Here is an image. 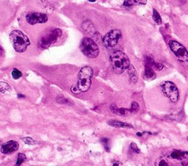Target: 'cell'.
<instances>
[{"mask_svg":"<svg viewBox=\"0 0 188 166\" xmlns=\"http://www.w3.org/2000/svg\"><path fill=\"white\" fill-rule=\"evenodd\" d=\"M111 68L112 71L116 74H120L130 65L129 57L121 51H116L110 57Z\"/></svg>","mask_w":188,"mask_h":166,"instance_id":"cell-1","label":"cell"},{"mask_svg":"<svg viewBox=\"0 0 188 166\" xmlns=\"http://www.w3.org/2000/svg\"><path fill=\"white\" fill-rule=\"evenodd\" d=\"M10 42L13 48L18 53H23L30 46V42L28 37L19 30H13L9 35Z\"/></svg>","mask_w":188,"mask_h":166,"instance_id":"cell-2","label":"cell"},{"mask_svg":"<svg viewBox=\"0 0 188 166\" xmlns=\"http://www.w3.org/2000/svg\"><path fill=\"white\" fill-rule=\"evenodd\" d=\"M62 35V30L55 28L49 29L43 33L38 41V46L42 49L48 48L50 46L57 41Z\"/></svg>","mask_w":188,"mask_h":166,"instance_id":"cell-3","label":"cell"},{"mask_svg":"<svg viewBox=\"0 0 188 166\" xmlns=\"http://www.w3.org/2000/svg\"><path fill=\"white\" fill-rule=\"evenodd\" d=\"M93 76V70L89 66H85L79 71L78 75L77 85L82 92H85L91 86V78Z\"/></svg>","mask_w":188,"mask_h":166,"instance_id":"cell-4","label":"cell"},{"mask_svg":"<svg viewBox=\"0 0 188 166\" xmlns=\"http://www.w3.org/2000/svg\"><path fill=\"white\" fill-rule=\"evenodd\" d=\"M79 48L83 54L89 58H96L99 54V48L92 39L85 37L82 39Z\"/></svg>","mask_w":188,"mask_h":166,"instance_id":"cell-5","label":"cell"},{"mask_svg":"<svg viewBox=\"0 0 188 166\" xmlns=\"http://www.w3.org/2000/svg\"><path fill=\"white\" fill-rule=\"evenodd\" d=\"M169 48L179 61L188 62V51L185 46L175 40L169 42Z\"/></svg>","mask_w":188,"mask_h":166,"instance_id":"cell-6","label":"cell"},{"mask_svg":"<svg viewBox=\"0 0 188 166\" xmlns=\"http://www.w3.org/2000/svg\"><path fill=\"white\" fill-rule=\"evenodd\" d=\"M161 89L164 95L170 100L172 102H177L179 98L178 88L170 81H165L161 84Z\"/></svg>","mask_w":188,"mask_h":166,"instance_id":"cell-7","label":"cell"},{"mask_svg":"<svg viewBox=\"0 0 188 166\" xmlns=\"http://www.w3.org/2000/svg\"><path fill=\"white\" fill-rule=\"evenodd\" d=\"M121 38V31L119 29H112L107 32L102 38V44L106 48H112Z\"/></svg>","mask_w":188,"mask_h":166,"instance_id":"cell-8","label":"cell"},{"mask_svg":"<svg viewBox=\"0 0 188 166\" xmlns=\"http://www.w3.org/2000/svg\"><path fill=\"white\" fill-rule=\"evenodd\" d=\"M26 22L30 25L44 23L48 21V16L41 13H30L26 15Z\"/></svg>","mask_w":188,"mask_h":166,"instance_id":"cell-9","label":"cell"},{"mask_svg":"<svg viewBox=\"0 0 188 166\" xmlns=\"http://www.w3.org/2000/svg\"><path fill=\"white\" fill-rule=\"evenodd\" d=\"M18 147H19V145L18 142L15 141H10L2 145L1 147V152L5 155H8V154H11L17 151Z\"/></svg>","mask_w":188,"mask_h":166,"instance_id":"cell-10","label":"cell"},{"mask_svg":"<svg viewBox=\"0 0 188 166\" xmlns=\"http://www.w3.org/2000/svg\"><path fill=\"white\" fill-rule=\"evenodd\" d=\"M144 78L147 81H152L156 78L155 72L154 70L153 67L149 64H145V72H144Z\"/></svg>","mask_w":188,"mask_h":166,"instance_id":"cell-11","label":"cell"},{"mask_svg":"<svg viewBox=\"0 0 188 166\" xmlns=\"http://www.w3.org/2000/svg\"><path fill=\"white\" fill-rule=\"evenodd\" d=\"M188 155L187 151H182V150H174L170 154V157L174 160H182L187 157Z\"/></svg>","mask_w":188,"mask_h":166,"instance_id":"cell-12","label":"cell"},{"mask_svg":"<svg viewBox=\"0 0 188 166\" xmlns=\"http://www.w3.org/2000/svg\"><path fill=\"white\" fill-rule=\"evenodd\" d=\"M108 125L112 126L114 127H117V128H132V125L130 124L125 123V122H119V121L116 120H111L108 122Z\"/></svg>","mask_w":188,"mask_h":166,"instance_id":"cell-13","label":"cell"},{"mask_svg":"<svg viewBox=\"0 0 188 166\" xmlns=\"http://www.w3.org/2000/svg\"><path fill=\"white\" fill-rule=\"evenodd\" d=\"M146 3L147 0H124L123 5L125 7H131L135 5H144Z\"/></svg>","mask_w":188,"mask_h":166,"instance_id":"cell-14","label":"cell"},{"mask_svg":"<svg viewBox=\"0 0 188 166\" xmlns=\"http://www.w3.org/2000/svg\"><path fill=\"white\" fill-rule=\"evenodd\" d=\"M128 72H129V79L132 83H136L137 80V75L135 69L132 65H129L128 68Z\"/></svg>","mask_w":188,"mask_h":166,"instance_id":"cell-15","label":"cell"},{"mask_svg":"<svg viewBox=\"0 0 188 166\" xmlns=\"http://www.w3.org/2000/svg\"><path fill=\"white\" fill-rule=\"evenodd\" d=\"M10 91H11V87L7 83L3 82V81L0 82V92L5 94V93H7Z\"/></svg>","mask_w":188,"mask_h":166,"instance_id":"cell-16","label":"cell"},{"mask_svg":"<svg viewBox=\"0 0 188 166\" xmlns=\"http://www.w3.org/2000/svg\"><path fill=\"white\" fill-rule=\"evenodd\" d=\"M152 18H153L154 21H155V23H157V25H160L161 23H162V18H161L160 13L157 12V10H156V9H154L153 10V15H152Z\"/></svg>","mask_w":188,"mask_h":166,"instance_id":"cell-17","label":"cell"},{"mask_svg":"<svg viewBox=\"0 0 188 166\" xmlns=\"http://www.w3.org/2000/svg\"><path fill=\"white\" fill-rule=\"evenodd\" d=\"M26 160V157L25 156L24 154H18V159H17V162H16V165H22L25 160Z\"/></svg>","mask_w":188,"mask_h":166,"instance_id":"cell-18","label":"cell"},{"mask_svg":"<svg viewBox=\"0 0 188 166\" xmlns=\"http://www.w3.org/2000/svg\"><path fill=\"white\" fill-rule=\"evenodd\" d=\"M12 76H13V79L17 80V79L20 78L22 76V73L21 71L18 70V69H14L12 71Z\"/></svg>","mask_w":188,"mask_h":166,"instance_id":"cell-19","label":"cell"},{"mask_svg":"<svg viewBox=\"0 0 188 166\" xmlns=\"http://www.w3.org/2000/svg\"><path fill=\"white\" fill-rule=\"evenodd\" d=\"M139 110V105L137 102H132L131 105V108L129 109V111L132 113H136Z\"/></svg>","mask_w":188,"mask_h":166,"instance_id":"cell-20","label":"cell"},{"mask_svg":"<svg viewBox=\"0 0 188 166\" xmlns=\"http://www.w3.org/2000/svg\"><path fill=\"white\" fill-rule=\"evenodd\" d=\"M57 102L60 104H68V105H72V102L70 100H67V99L64 98V97H59L57 99Z\"/></svg>","mask_w":188,"mask_h":166,"instance_id":"cell-21","label":"cell"},{"mask_svg":"<svg viewBox=\"0 0 188 166\" xmlns=\"http://www.w3.org/2000/svg\"><path fill=\"white\" fill-rule=\"evenodd\" d=\"M22 141H23L26 144L28 145H33L35 143V141L34 140V139H32V138H30V137H26V138H22Z\"/></svg>","mask_w":188,"mask_h":166,"instance_id":"cell-22","label":"cell"},{"mask_svg":"<svg viewBox=\"0 0 188 166\" xmlns=\"http://www.w3.org/2000/svg\"><path fill=\"white\" fill-rule=\"evenodd\" d=\"M71 91L74 93V94H79V93H81V90L79 89V86H78L77 84H75L71 86Z\"/></svg>","mask_w":188,"mask_h":166,"instance_id":"cell-23","label":"cell"},{"mask_svg":"<svg viewBox=\"0 0 188 166\" xmlns=\"http://www.w3.org/2000/svg\"><path fill=\"white\" fill-rule=\"evenodd\" d=\"M101 143L104 145V147L106 149V151H110L109 139H108V138H102V139H101Z\"/></svg>","mask_w":188,"mask_h":166,"instance_id":"cell-24","label":"cell"},{"mask_svg":"<svg viewBox=\"0 0 188 166\" xmlns=\"http://www.w3.org/2000/svg\"><path fill=\"white\" fill-rule=\"evenodd\" d=\"M130 148L132 149L135 152H136V153H140V149H139V148L137 147V146L136 143H131Z\"/></svg>","mask_w":188,"mask_h":166,"instance_id":"cell-25","label":"cell"},{"mask_svg":"<svg viewBox=\"0 0 188 166\" xmlns=\"http://www.w3.org/2000/svg\"><path fill=\"white\" fill-rule=\"evenodd\" d=\"M153 68H154V69L157 70H162V68H163V65H162L161 63L154 62V64L153 65Z\"/></svg>","mask_w":188,"mask_h":166,"instance_id":"cell-26","label":"cell"},{"mask_svg":"<svg viewBox=\"0 0 188 166\" xmlns=\"http://www.w3.org/2000/svg\"><path fill=\"white\" fill-rule=\"evenodd\" d=\"M110 110L113 114H117L118 111V107L116 106V105H115V104H112V105H111Z\"/></svg>","mask_w":188,"mask_h":166,"instance_id":"cell-27","label":"cell"},{"mask_svg":"<svg viewBox=\"0 0 188 166\" xmlns=\"http://www.w3.org/2000/svg\"><path fill=\"white\" fill-rule=\"evenodd\" d=\"M127 110L125 108H118V115L119 116H124L126 114Z\"/></svg>","mask_w":188,"mask_h":166,"instance_id":"cell-28","label":"cell"},{"mask_svg":"<svg viewBox=\"0 0 188 166\" xmlns=\"http://www.w3.org/2000/svg\"><path fill=\"white\" fill-rule=\"evenodd\" d=\"M159 165L160 166H165V165H168V164L165 161V160H162V161H160V163H159Z\"/></svg>","mask_w":188,"mask_h":166,"instance_id":"cell-29","label":"cell"},{"mask_svg":"<svg viewBox=\"0 0 188 166\" xmlns=\"http://www.w3.org/2000/svg\"><path fill=\"white\" fill-rule=\"evenodd\" d=\"M3 54H4L3 48H2V47L0 46V56H2V55H3Z\"/></svg>","mask_w":188,"mask_h":166,"instance_id":"cell-30","label":"cell"},{"mask_svg":"<svg viewBox=\"0 0 188 166\" xmlns=\"http://www.w3.org/2000/svg\"><path fill=\"white\" fill-rule=\"evenodd\" d=\"M18 98H21V97H22V98H24V95H22V94H18Z\"/></svg>","mask_w":188,"mask_h":166,"instance_id":"cell-31","label":"cell"},{"mask_svg":"<svg viewBox=\"0 0 188 166\" xmlns=\"http://www.w3.org/2000/svg\"><path fill=\"white\" fill-rule=\"evenodd\" d=\"M137 135H138V136H141V135H142L143 134L141 133H137Z\"/></svg>","mask_w":188,"mask_h":166,"instance_id":"cell-32","label":"cell"},{"mask_svg":"<svg viewBox=\"0 0 188 166\" xmlns=\"http://www.w3.org/2000/svg\"><path fill=\"white\" fill-rule=\"evenodd\" d=\"M90 2H95V1H96V0H89Z\"/></svg>","mask_w":188,"mask_h":166,"instance_id":"cell-33","label":"cell"},{"mask_svg":"<svg viewBox=\"0 0 188 166\" xmlns=\"http://www.w3.org/2000/svg\"><path fill=\"white\" fill-rule=\"evenodd\" d=\"M187 141H188V137H187Z\"/></svg>","mask_w":188,"mask_h":166,"instance_id":"cell-34","label":"cell"}]
</instances>
